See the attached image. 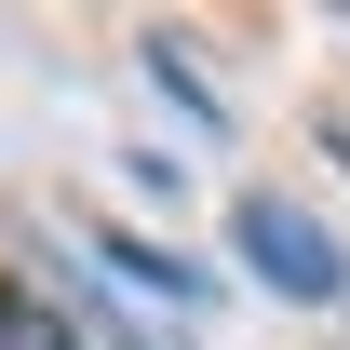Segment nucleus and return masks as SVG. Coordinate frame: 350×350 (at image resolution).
I'll return each mask as SVG.
<instances>
[{"mask_svg":"<svg viewBox=\"0 0 350 350\" xmlns=\"http://www.w3.org/2000/svg\"><path fill=\"white\" fill-rule=\"evenodd\" d=\"M243 256H256L283 297H350V256L297 216V202H243Z\"/></svg>","mask_w":350,"mask_h":350,"instance_id":"obj_1","label":"nucleus"},{"mask_svg":"<svg viewBox=\"0 0 350 350\" xmlns=\"http://www.w3.org/2000/svg\"><path fill=\"white\" fill-rule=\"evenodd\" d=\"M94 269H122V283H148V297H202V269H189V256H162V243H122V229L94 243Z\"/></svg>","mask_w":350,"mask_h":350,"instance_id":"obj_2","label":"nucleus"},{"mask_svg":"<svg viewBox=\"0 0 350 350\" xmlns=\"http://www.w3.org/2000/svg\"><path fill=\"white\" fill-rule=\"evenodd\" d=\"M0 350H68V310H41L27 283H0Z\"/></svg>","mask_w":350,"mask_h":350,"instance_id":"obj_3","label":"nucleus"}]
</instances>
